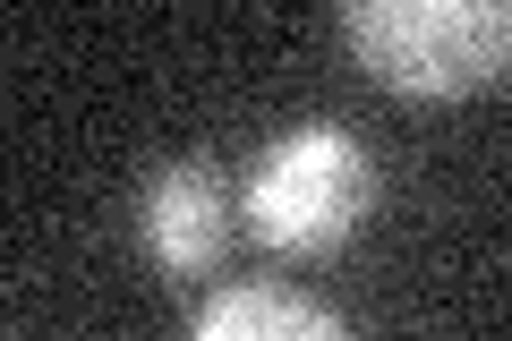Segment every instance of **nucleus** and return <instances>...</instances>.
Returning <instances> with one entry per match:
<instances>
[{"mask_svg":"<svg viewBox=\"0 0 512 341\" xmlns=\"http://www.w3.org/2000/svg\"><path fill=\"white\" fill-rule=\"evenodd\" d=\"M376 205V154L359 145L350 120H299L282 128L265 154L248 162V188H239V214L265 248L282 256H325Z\"/></svg>","mask_w":512,"mask_h":341,"instance_id":"nucleus-1","label":"nucleus"},{"mask_svg":"<svg viewBox=\"0 0 512 341\" xmlns=\"http://www.w3.org/2000/svg\"><path fill=\"white\" fill-rule=\"evenodd\" d=\"M342 43L393 94H470L504 77L512 9L504 0H350Z\"/></svg>","mask_w":512,"mask_h":341,"instance_id":"nucleus-2","label":"nucleus"},{"mask_svg":"<svg viewBox=\"0 0 512 341\" xmlns=\"http://www.w3.org/2000/svg\"><path fill=\"white\" fill-rule=\"evenodd\" d=\"M222 239H231V188H222V171L205 154L188 162H163L146 188V248L163 273H205L222 256Z\"/></svg>","mask_w":512,"mask_h":341,"instance_id":"nucleus-3","label":"nucleus"},{"mask_svg":"<svg viewBox=\"0 0 512 341\" xmlns=\"http://www.w3.org/2000/svg\"><path fill=\"white\" fill-rule=\"evenodd\" d=\"M188 341H359V333L291 282H231L188 316Z\"/></svg>","mask_w":512,"mask_h":341,"instance_id":"nucleus-4","label":"nucleus"}]
</instances>
